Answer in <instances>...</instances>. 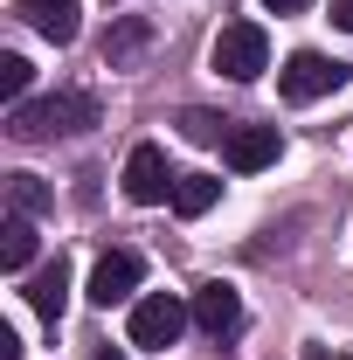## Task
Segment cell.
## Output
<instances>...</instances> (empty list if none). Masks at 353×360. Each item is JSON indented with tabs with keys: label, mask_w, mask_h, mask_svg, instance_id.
I'll list each match as a JSON object with an SVG mask.
<instances>
[{
	"label": "cell",
	"mask_w": 353,
	"mask_h": 360,
	"mask_svg": "<svg viewBox=\"0 0 353 360\" xmlns=\"http://www.w3.org/2000/svg\"><path fill=\"white\" fill-rule=\"evenodd\" d=\"M35 264V215H7L0 222V270H28Z\"/></svg>",
	"instance_id": "cell-12"
},
{
	"label": "cell",
	"mask_w": 353,
	"mask_h": 360,
	"mask_svg": "<svg viewBox=\"0 0 353 360\" xmlns=\"http://www.w3.org/2000/svg\"><path fill=\"white\" fill-rule=\"evenodd\" d=\"M28 84H35V63L7 49V56H0V97H7V104H28Z\"/></svg>",
	"instance_id": "cell-15"
},
{
	"label": "cell",
	"mask_w": 353,
	"mask_h": 360,
	"mask_svg": "<svg viewBox=\"0 0 353 360\" xmlns=\"http://www.w3.org/2000/svg\"><path fill=\"white\" fill-rule=\"evenodd\" d=\"M153 42V28H146V14H125V21H111V35H104V63L111 70H132L139 56Z\"/></svg>",
	"instance_id": "cell-11"
},
{
	"label": "cell",
	"mask_w": 353,
	"mask_h": 360,
	"mask_svg": "<svg viewBox=\"0 0 353 360\" xmlns=\"http://www.w3.org/2000/svg\"><path fill=\"white\" fill-rule=\"evenodd\" d=\"M174 167H167V153L146 139V146H132L125 153V194H132L139 208H160V201H174Z\"/></svg>",
	"instance_id": "cell-5"
},
{
	"label": "cell",
	"mask_w": 353,
	"mask_h": 360,
	"mask_svg": "<svg viewBox=\"0 0 353 360\" xmlns=\"http://www.w3.org/2000/svg\"><path fill=\"white\" fill-rule=\"evenodd\" d=\"M180 132L194 139V146H215V139H229L236 125H229V118H215V111H180Z\"/></svg>",
	"instance_id": "cell-16"
},
{
	"label": "cell",
	"mask_w": 353,
	"mask_h": 360,
	"mask_svg": "<svg viewBox=\"0 0 353 360\" xmlns=\"http://www.w3.org/2000/svg\"><path fill=\"white\" fill-rule=\"evenodd\" d=\"M28 305H35V319H49V326L63 319V305H70V264H63V257L28 277Z\"/></svg>",
	"instance_id": "cell-9"
},
{
	"label": "cell",
	"mask_w": 353,
	"mask_h": 360,
	"mask_svg": "<svg viewBox=\"0 0 353 360\" xmlns=\"http://www.w3.org/2000/svg\"><path fill=\"white\" fill-rule=\"evenodd\" d=\"M208 63H215V77H229V84H257L270 70V35L257 21H229L215 35V49H208Z\"/></svg>",
	"instance_id": "cell-2"
},
{
	"label": "cell",
	"mask_w": 353,
	"mask_h": 360,
	"mask_svg": "<svg viewBox=\"0 0 353 360\" xmlns=\"http://www.w3.org/2000/svg\"><path fill=\"white\" fill-rule=\"evenodd\" d=\"M7 201H14V215H49L56 208V194L35 174H7Z\"/></svg>",
	"instance_id": "cell-14"
},
{
	"label": "cell",
	"mask_w": 353,
	"mask_h": 360,
	"mask_svg": "<svg viewBox=\"0 0 353 360\" xmlns=\"http://www.w3.org/2000/svg\"><path fill=\"white\" fill-rule=\"evenodd\" d=\"M90 125H97V97L90 90H56V97L7 104V132L14 139H77Z\"/></svg>",
	"instance_id": "cell-1"
},
{
	"label": "cell",
	"mask_w": 353,
	"mask_h": 360,
	"mask_svg": "<svg viewBox=\"0 0 353 360\" xmlns=\"http://www.w3.org/2000/svg\"><path fill=\"white\" fill-rule=\"evenodd\" d=\"M277 153H284V132L277 125H236V132L222 139V160L236 174H264V167H277Z\"/></svg>",
	"instance_id": "cell-6"
},
{
	"label": "cell",
	"mask_w": 353,
	"mask_h": 360,
	"mask_svg": "<svg viewBox=\"0 0 353 360\" xmlns=\"http://www.w3.org/2000/svg\"><path fill=\"white\" fill-rule=\"evenodd\" d=\"M187 326H194V305H187V298H174V291H146V298L132 305V347L167 354Z\"/></svg>",
	"instance_id": "cell-3"
},
{
	"label": "cell",
	"mask_w": 353,
	"mask_h": 360,
	"mask_svg": "<svg viewBox=\"0 0 353 360\" xmlns=\"http://www.w3.org/2000/svg\"><path fill=\"white\" fill-rule=\"evenodd\" d=\"M187 305H194V326H201L208 340H229V333L243 326V298H236V284H201Z\"/></svg>",
	"instance_id": "cell-8"
},
{
	"label": "cell",
	"mask_w": 353,
	"mask_h": 360,
	"mask_svg": "<svg viewBox=\"0 0 353 360\" xmlns=\"http://www.w3.org/2000/svg\"><path fill=\"white\" fill-rule=\"evenodd\" d=\"M264 7H270V14H305L312 0H264Z\"/></svg>",
	"instance_id": "cell-17"
},
{
	"label": "cell",
	"mask_w": 353,
	"mask_h": 360,
	"mask_svg": "<svg viewBox=\"0 0 353 360\" xmlns=\"http://www.w3.org/2000/svg\"><path fill=\"white\" fill-rule=\"evenodd\" d=\"M28 21H35V35H49V42H77V0H14Z\"/></svg>",
	"instance_id": "cell-10"
},
{
	"label": "cell",
	"mask_w": 353,
	"mask_h": 360,
	"mask_svg": "<svg viewBox=\"0 0 353 360\" xmlns=\"http://www.w3.org/2000/svg\"><path fill=\"white\" fill-rule=\"evenodd\" d=\"M333 21H340V28L353 35V0H333Z\"/></svg>",
	"instance_id": "cell-18"
},
{
	"label": "cell",
	"mask_w": 353,
	"mask_h": 360,
	"mask_svg": "<svg viewBox=\"0 0 353 360\" xmlns=\"http://www.w3.org/2000/svg\"><path fill=\"white\" fill-rule=\"evenodd\" d=\"M97 360H125V354H97Z\"/></svg>",
	"instance_id": "cell-19"
},
{
	"label": "cell",
	"mask_w": 353,
	"mask_h": 360,
	"mask_svg": "<svg viewBox=\"0 0 353 360\" xmlns=\"http://www.w3.org/2000/svg\"><path fill=\"white\" fill-rule=\"evenodd\" d=\"M139 257L132 250H104V257H97V270H90V305H104V312H111V305H125V298H132L139 291Z\"/></svg>",
	"instance_id": "cell-7"
},
{
	"label": "cell",
	"mask_w": 353,
	"mask_h": 360,
	"mask_svg": "<svg viewBox=\"0 0 353 360\" xmlns=\"http://www.w3.org/2000/svg\"><path fill=\"white\" fill-rule=\"evenodd\" d=\"M215 201H222V180L215 174H180L174 180V208H180V215H208Z\"/></svg>",
	"instance_id": "cell-13"
},
{
	"label": "cell",
	"mask_w": 353,
	"mask_h": 360,
	"mask_svg": "<svg viewBox=\"0 0 353 360\" xmlns=\"http://www.w3.org/2000/svg\"><path fill=\"white\" fill-rule=\"evenodd\" d=\"M347 77H353L347 63H333V56H319V49H298V56L277 70V90H284L291 104H319V97H333Z\"/></svg>",
	"instance_id": "cell-4"
}]
</instances>
